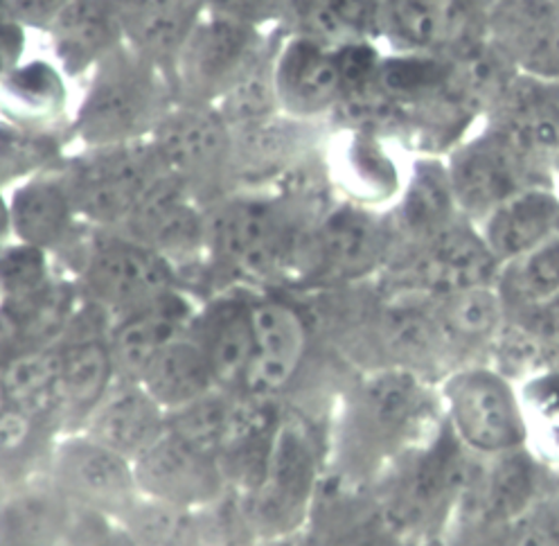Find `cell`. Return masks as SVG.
<instances>
[{"label":"cell","mask_w":559,"mask_h":546,"mask_svg":"<svg viewBox=\"0 0 559 546\" xmlns=\"http://www.w3.org/2000/svg\"><path fill=\"white\" fill-rule=\"evenodd\" d=\"M537 167H542V161L523 152L501 129L492 127L453 152L447 177L459 213L478 224L508 197L531 186H542L535 179Z\"/></svg>","instance_id":"9"},{"label":"cell","mask_w":559,"mask_h":546,"mask_svg":"<svg viewBox=\"0 0 559 546\" xmlns=\"http://www.w3.org/2000/svg\"><path fill=\"white\" fill-rule=\"evenodd\" d=\"M469 454L451 429L442 431L406 467L383 508V524L400 539L436 529L451 506L463 499L474 472Z\"/></svg>","instance_id":"8"},{"label":"cell","mask_w":559,"mask_h":546,"mask_svg":"<svg viewBox=\"0 0 559 546\" xmlns=\"http://www.w3.org/2000/svg\"><path fill=\"white\" fill-rule=\"evenodd\" d=\"M143 387L167 412L213 393L217 382L199 341L183 334L167 344L140 375Z\"/></svg>","instance_id":"31"},{"label":"cell","mask_w":559,"mask_h":546,"mask_svg":"<svg viewBox=\"0 0 559 546\" xmlns=\"http://www.w3.org/2000/svg\"><path fill=\"white\" fill-rule=\"evenodd\" d=\"M0 384L14 412L41 414L59 400V351L34 348L14 355L0 370Z\"/></svg>","instance_id":"37"},{"label":"cell","mask_w":559,"mask_h":546,"mask_svg":"<svg viewBox=\"0 0 559 546\" xmlns=\"http://www.w3.org/2000/svg\"><path fill=\"white\" fill-rule=\"evenodd\" d=\"M230 412L233 397L213 391L171 412L167 429L197 450L219 459L230 427Z\"/></svg>","instance_id":"41"},{"label":"cell","mask_w":559,"mask_h":546,"mask_svg":"<svg viewBox=\"0 0 559 546\" xmlns=\"http://www.w3.org/2000/svg\"><path fill=\"white\" fill-rule=\"evenodd\" d=\"M10 408V402H8V395H5V389L3 384H0V416H3Z\"/></svg>","instance_id":"51"},{"label":"cell","mask_w":559,"mask_h":546,"mask_svg":"<svg viewBox=\"0 0 559 546\" xmlns=\"http://www.w3.org/2000/svg\"><path fill=\"white\" fill-rule=\"evenodd\" d=\"M57 484L68 501H78L84 510L122 518L135 506V492L140 490L133 461L91 436L61 446Z\"/></svg>","instance_id":"14"},{"label":"cell","mask_w":559,"mask_h":546,"mask_svg":"<svg viewBox=\"0 0 559 546\" xmlns=\"http://www.w3.org/2000/svg\"><path fill=\"white\" fill-rule=\"evenodd\" d=\"M10 235H14L12 228V211H10V199L0 192V249L8 247Z\"/></svg>","instance_id":"49"},{"label":"cell","mask_w":559,"mask_h":546,"mask_svg":"<svg viewBox=\"0 0 559 546\" xmlns=\"http://www.w3.org/2000/svg\"><path fill=\"white\" fill-rule=\"evenodd\" d=\"M485 29L512 73L559 82V0H489Z\"/></svg>","instance_id":"11"},{"label":"cell","mask_w":559,"mask_h":546,"mask_svg":"<svg viewBox=\"0 0 559 546\" xmlns=\"http://www.w3.org/2000/svg\"><path fill=\"white\" fill-rule=\"evenodd\" d=\"M120 233L171 262L207 247V209L183 186L163 175Z\"/></svg>","instance_id":"15"},{"label":"cell","mask_w":559,"mask_h":546,"mask_svg":"<svg viewBox=\"0 0 559 546\" xmlns=\"http://www.w3.org/2000/svg\"><path fill=\"white\" fill-rule=\"evenodd\" d=\"M449 429L461 446L492 459L526 448V408L510 380L495 368H463L444 382Z\"/></svg>","instance_id":"4"},{"label":"cell","mask_w":559,"mask_h":546,"mask_svg":"<svg viewBox=\"0 0 559 546\" xmlns=\"http://www.w3.org/2000/svg\"><path fill=\"white\" fill-rule=\"evenodd\" d=\"M400 542L402 539L381 522L379 526H359L353 531H343L325 546H400Z\"/></svg>","instance_id":"48"},{"label":"cell","mask_w":559,"mask_h":546,"mask_svg":"<svg viewBox=\"0 0 559 546\" xmlns=\"http://www.w3.org/2000/svg\"><path fill=\"white\" fill-rule=\"evenodd\" d=\"M483 461L480 479H469L467 488L476 495L478 515L487 529H506L526 518L537 499V472L531 456L514 450Z\"/></svg>","instance_id":"27"},{"label":"cell","mask_w":559,"mask_h":546,"mask_svg":"<svg viewBox=\"0 0 559 546\" xmlns=\"http://www.w3.org/2000/svg\"><path fill=\"white\" fill-rule=\"evenodd\" d=\"M52 283L48 251L23 242L0 249V296L5 300L34 296Z\"/></svg>","instance_id":"42"},{"label":"cell","mask_w":559,"mask_h":546,"mask_svg":"<svg viewBox=\"0 0 559 546\" xmlns=\"http://www.w3.org/2000/svg\"><path fill=\"white\" fill-rule=\"evenodd\" d=\"M61 68L46 59L19 63L0 84V111L14 127L48 131L68 105V86Z\"/></svg>","instance_id":"28"},{"label":"cell","mask_w":559,"mask_h":546,"mask_svg":"<svg viewBox=\"0 0 559 546\" xmlns=\"http://www.w3.org/2000/svg\"><path fill=\"white\" fill-rule=\"evenodd\" d=\"M194 339L219 387H243L255 359L253 300L222 296L205 307L192 323Z\"/></svg>","instance_id":"21"},{"label":"cell","mask_w":559,"mask_h":546,"mask_svg":"<svg viewBox=\"0 0 559 546\" xmlns=\"http://www.w3.org/2000/svg\"><path fill=\"white\" fill-rule=\"evenodd\" d=\"M495 107V127L523 152L537 161L559 154V82L512 80Z\"/></svg>","instance_id":"26"},{"label":"cell","mask_w":559,"mask_h":546,"mask_svg":"<svg viewBox=\"0 0 559 546\" xmlns=\"http://www.w3.org/2000/svg\"><path fill=\"white\" fill-rule=\"evenodd\" d=\"M469 21L467 0H381V29L411 50L459 44Z\"/></svg>","instance_id":"29"},{"label":"cell","mask_w":559,"mask_h":546,"mask_svg":"<svg viewBox=\"0 0 559 546\" xmlns=\"http://www.w3.org/2000/svg\"><path fill=\"white\" fill-rule=\"evenodd\" d=\"M319 461L307 429L283 420L275 431L264 482L243 492V508L255 533L283 535L298 526L317 490Z\"/></svg>","instance_id":"10"},{"label":"cell","mask_w":559,"mask_h":546,"mask_svg":"<svg viewBox=\"0 0 559 546\" xmlns=\"http://www.w3.org/2000/svg\"><path fill=\"white\" fill-rule=\"evenodd\" d=\"M88 78L68 127L84 150L145 143L174 107L167 75L127 44L104 57Z\"/></svg>","instance_id":"1"},{"label":"cell","mask_w":559,"mask_h":546,"mask_svg":"<svg viewBox=\"0 0 559 546\" xmlns=\"http://www.w3.org/2000/svg\"><path fill=\"white\" fill-rule=\"evenodd\" d=\"M68 497L57 490H29L14 497L0 513L3 546H52L73 526Z\"/></svg>","instance_id":"34"},{"label":"cell","mask_w":559,"mask_h":546,"mask_svg":"<svg viewBox=\"0 0 559 546\" xmlns=\"http://www.w3.org/2000/svg\"><path fill=\"white\" fill-rule=\"evenodd\" d=\"M192 323V307L177 289L120 317L109 334L116 372L138 382L147 364L174 339L188 334Z\"/></svg>","instance_id":"22"},{"label":"cell","mask_w":559,"mask_h":546,"mask_svg":"<svg viewBox=\"0 0 559 546\" xmlns=\"http://www.w3.org/2000/svg\"><path fill=\"white\" fill-rule=\"evenodd\" d=\"M70 0H14V16L27 29H48Z\"/></svg>","instance_id":"47"},{"label":"cell","mask_w":559,"mask_h":546,"mask_svg":"<svg viewBox=\"0 0 559 546\" xmlns=\"http://www.w3.org/2000/svg\"><path fill=\"white\" fill-rule=\"evenodd\" d=\"M501 264L483 242L476 226L453 222L423 242L411 276L417 292L431 298L480 285H497Z\"/></svg>","instance_id":"16"},{"label":"cell","mask_w":559,"mask_h":546,"mask_svg":"<svg viewBox=\"0 0 559 546\" xmlns=\"http://www.w3.org/2000/svg\"><path fill=\"white\" fill-rule=\"evenodd\" d=\"M285 206L269 197H224L207 209V249L239 276L264 278L294 253Z\"/></svg>","instance_id":"5"},{"label":"cell","mask_w":559,"mask_h":546,"mask_svg":"<svg viewBox=\"0 0 559 546\" xmlns=\"http://www.w3.org/2000/svg\"><path fill=\"white\" fill-rule=\"evenodd\" d=\"M275 91L280 111L307 120L330 111L345 97L336 44L294 32L280 39L275 55Z\"/></svg>","instance_id":"13"},{"label":"cell","mask_w":559,"mask_h":546,"mask_svg":"<svg viewBox=\"0 0 559 546\" xmlns=\"http://www.w3.org/2000/svg\"><path fill=\"white\" fill-rule=\"evenodd\" d=\"M138 488L150 499L181 508L217 503L226 495L219 459L165 429L154 446L133 461Z\"/></svg>","instance_id":"12"},{"label":"cell","mask_w":559,"mask_h":546,"mask_svg":"<svg viewBox=\"0 0 559 546\" xmlns=\"http://www.w3.org/2000/svg\"><path fill=\"white\" fill-rule=\"evenodd\" d=\"M165 429L163 406L131 380L111 387L91 414V438L129 461L143 456Z\"/></svg>","instance_id":"25"},{"label":"cell","mask_w":559,"mask_h":546,"mask_svg":"<svg viewBox=\"0 0 559 546\" xmlns=\"http://www.w3.org/2000/svg\"><path fill=\"white\" fill-rule=\"evenodd\" d=\"M61 158V145L50 131H29L0 122V188L39 175Z\"/></svg>","instance_id":"40"},{"label":"cell","mask_w":559,"mask_h":546,"mask_svg":"<svg viewBox=\"0 0 559 546\" xmlns=\"http://www.w3.org/2000/svg\"><path fill=\"white\" fill-rule=\"evenodd\" d=\"M163 173L205 209L235 181L233 129L215 107L174 105L150 139Z\"/></svg>","instance_id":"3"},{"label":"cell","mask_w":559,"mask_h":546,"mask_svg":"<svg viewBox=\"0 0 559 546\" xmlns=\"http://www.w3.org/2000/svg\"><path fill=\"white\" fill-rule=\"evenodd\" d=\"M59 351V400L82 414L93 408L111 389L116 361L111 355L109 336L84 328L82 334L61 336Z\"/></svg>","instance_id":"30"},{"label":"cell","mask_w":559,"mask_h":546,"mask_svg":"<svg viewBox=\"0 0 559 546\" xmlns=\"http://www.w3.org/2000/svg\"><path fill=\"white\" fill-rule=\"evenodd\" d=\"M124 44L167 75L177 63L190 32L205 14L203 0H114Z\"/></svg>","instance_id":"20"},{"label":"cell","mask_w":559,"mask_h":546,"mask_svg":"<svg viewBox=\"0 0 559 546\" xmlns=\"http://www.w3.org/2000/svg\"><path fill=\"white\" fill-rule=\"evenodd\" d=\"M16 19L14 16V0H0V21Z\"/></svg>","instance_id":"50"},{"label":"cell","mask_w":559,"mask_h":546,"mask_svg":"<svg viewBox=\"0 0 559 546\" xmlns=\"http://www.w3.org/2000/svg\"><path fill=\"white\" fill-rule=\"evenodd\" d=\"M16 240L44 251L66 247L75 235V206L57 165L25 179L10 197Z\"/></svg>","instance_id":"24"},{"label":"cell","mask_w":559,"mask_h":546,"mask_svg":"<svg viewBox=\"0 0 559 546\" xmlns=\"http://www.w3.org/2000/svg\"><path fill=\"white\" fill-rule=\"evenodd\" d=\"M521 402L533 406L544 418L559 423V372L537 375Z\"/></svg>","instance_id":"46"},{"label":"cell","mask_w":559,"mask_h":546,"mask_svg":"<svg viewBox=\"0 0 559 546\" xmlns=\"http://www.w3.org/2000/svg\"><path fill=\"white\" fill-rule=\"evenodd\" d=\"M66 542L70 546H135L129 531L114 529L104 515L84 510L82 518L73 520Z\"/></svg>","instance_id":"44"},{"label":"cell","mask_w":559,"mask_h":546,"mask_svg":"<svg viewBox=\"0 0 559 546\" xmlns=\"http://www.w3.org/2000/svg\"><path fill=\"white\" fill-rule=\"evenodd\" d=\"M82 289L97 310L120 319L177 289V276L154 249L120 230H104L86 247Z\"/></svg>","instance_id":"7"},{"label":"cell","mask_w":559,"mask_h":546,"mask_svg":"<svg viewBox=\"0 0 559 546\" xmlns=\"http://www.w3.org/2000/svg\"><path fill=\"white\" fill-rule=\"evenodd\" d=\"M427 408V389L419 372L391 366L359 387L355 397V427L370 448H391L408 436Z\"/></svg>","instance_id":"17"},{"label":"cell","mask_w":559,"mask_h":546,"mask_svg":"<svg viewBox=\"0 0 559 546\" xmlns=\"http://www.w3.org/2000/svg\"><path fill=\"white\" fill-rule=\"evenodd\" d=\"M78 217L120 230L150 188L165 175L150 145L93 147L57 163Z\"/></svg>","instance_id":"2"},{"label":"cell","mask_w":559,"mask_h":546,"mask_svg":"<svg viewBox=\"0 0 559 546\" xmlns=\"http://www.w3.org/2000/svg\"><path fill=\"white\" fill-rule=\"evenodd\" d=\"M66 78L91 75L97 63L124 44L114 0H70L46 29Z\"/></svg>","instance_id":"18"},{"label":"cell","mask_w":559,"mask_h":546,"mask_svg":"<svg viewBox=\"0 0 559 546\" xmlns=\"http://www.w3.org/2000/svg\"><path fill=\"white\" fill-rule=\"evenodd\" d=\"M383 233L377 222L359 211L332 213L313 235V256L336 276H359L381 256Z\"/></svg>","instance_id":"32"},{"label":"cell","mask_w":559,"mask_h":546,"mask_svg":"<svg viewBox=\"0 0 559 546\" xmlns=\"http://www.w3.org/2000/svg\"><path fill=\"white\" fill-rule=\"evenodd\" d=\"M497 289L506 307L514 305L533 314L559 300V233L528 253L501 264Z\"/></svg>","instance_id":"35"},{"label":"cell","mask_w":559,"mask_h":546,"mask_svg":"<svg viewBox=\"0 0 559 546\" xmlns=\"http://www.w3.org/2000/svg\"><path fill=\"white\" fill-rule=\"evenodd\" d=\"M487 249L506 264L559 233V194L546 186H531L474 224Z\"/></svg>","instance_id":"23"},{"label":"cell","mask_w":559,"mask_h":546,"mask_svg":"<svg viewBox=\"0 0 559 546\" xmlns=\"http://www.w3.org/2000/svg\"><path fill=\"white\" fill-rule=\"evenodd\" d=\"M383 339L389 348L397 355L404 368L417 372L427 359H438L444 348H449L447 339L436 321L433 307L423 310V307L402 305L397 310L389 312L383 321Z\"/></svg>","instance_id":"38"},{"label":"cell","mask_w":559,"mask_h":546,"mask_svg":"<svg viewBox=\"0 0 559 546\" xmlns=\"http://www.w3.org/2000/svg\"><path fill=\"white\" fill-rule=\"evenodd\" d=\"M124 520L135 546H199L205 539L190 508L156 499L135 501Z\"/></svg>","instance_id":"39"},{"label":"cell","mask_w":559,"mask_h":546,"mask_svg":"<svg viewBox=\"0 0 559 546\" xmlns=\"http://www.w3.org/2000/svg\"><path fill=\"white\" fill-rule=\"evenodd\" d=\"M269 41L264 29L203 14L174 63V105L217 107Z\"/></svg>","instance_id":"6"},{"label":"cell","mask_w":559,"mask_h":546,"mask_svg":"<svg viewBox=\"0 0 559 546\" xmlns=\"http://www.w3.org/2000/svg\"><path fill=\"white\" fill-rule=\"evenodd\" d=\"M253 328L255 359L243 389L247 395L269 397L296 375L307 348V328L296 307L280 298L253 300Z\"/></svg>","instance_id":"19"},{"label":"cell","mask_w":559,"mask_h":546,"mask_svg":"<svg viewBox=\"0 0 559 546\" xmlns=\"http://www.w3.org/2000/svg\"><path fill=\"white\" fill-rule=\"evenodd\" d=\"M280 46V34H269V41L258 59L247 68L237 84L219 99L215 107L230 129L258 124L275 118L280 111L275 91V55Z\"/></svg>","instance_id":"36"},{"label":"cell","mask_w":559,"mask_h":546,"mask_svg":"<svg viewBox=\"0 0 559 546\" xmlns=\"http://www.w3.org/2000/svg\"><path fill=\"white\" fill-rule=\"evenodd\" d=\"M27 46V27L16 19L0 21V84H3L19 63Z\"/></svg>","instance_id":"45"},{"label":"cell","mask_w":559,"mask_h":546,"mask_svg":"<svg viewBox=\"0 0 559 546\" xmlns=\"http://www.w3.org/2000/svg\"><path fill=\"white\" fill-rule=\"evenodd\" d=\"M433 314L449 348L487 344L503 332L508 307L497 285H480L433 298Z\"/></svg>","instance_id":"33"},{"label":"cell","mask_w":559,"mask_h":546,"mask_svg":"<svg viewBox=\"0 0 559 546\" xmlns=\"http://www.w3.org/2000/svg\"><path fill=\"white\" fill-rule=\"evenodd\" d=\"M205 14L222 16L258 29L287 16V0H203Z\"/></svg>","instance_id":"43"}]
</instances>
